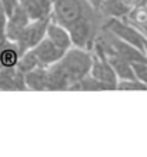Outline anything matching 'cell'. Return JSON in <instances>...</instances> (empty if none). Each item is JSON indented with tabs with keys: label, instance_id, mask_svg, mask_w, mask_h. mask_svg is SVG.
Segmentation results:
<instances>
[{
	"label": "cell",
	"instance_id": "obj_18",
	"mask_svg": "<svg viewBox=\"0 0 147 157\" xmlns=\"http://www.w3.org/2000/svg\"><path fill=\"white\" fill-rule=\"evenodd\" d=\"M118 90H147V86L137 78H129V80H118Z\"/></svg>",
	"mask_w": 147,
	"mask_h": 157
},
{
	"label": "cell",
	"instance_id": "obj_23",
	"mask_svg": "<svg viewBox=\"0 0 147 157\" xmlns=\"http://www.w3.org/2000/svg\"><path fill=\"white\" fill-rule=\"evenodd\" d=\"M141 4H147V0H141Z\"/></svg>",
	"mask_w": 147,
	"mask_h": 157
},
{
	"label": "cell",
	"instance_id": "obj_19",
	"mask_svg": "<svg viewBox=\"0 0 147 157\" xmlns=\"http://www.w3.org/2000/svg\"><path fill=\"white\" fill-rule=\"evenodd\" d=\"M131 66H133V71H134V77L147 86V62L133 63Z\"/></svg>",
	"mask_w": 147,
	"mask_h": 157
},
{
	"label": "cell",
	"instance_id": "obj_12",
	"mask_svg": "<svg viewBox=\"0 0 147 157\" xmlns=\"http://www.w3.org/2000/svg\"><path fill=\"white\" fill-rule=\"evenodd\" d=\"M46 37L50 39L57 47H60L64 52L73 46L69 30L63 27L61 25H59V23H56L54 20H50L49 26H47V32H46Z\"/></svg>",
	"mask_w": 147,
	"mask_h": 157
},
{
	"label": "cell",
	"instance_id": "obj_3",
	"mask_svg": "<svg viewBox=\"0 0 147 157\" xmlns=\"http://www.w3.org/2000/svg\"><path fill=\"white\" fill-rule=\"evenodd\" d=\"M103 27H106L109 32L117 36L118 39L136 46L139 50L144 53V36L136 29L133 25H130L124 19H117V17H107L103 20Z\"/></svg>",
	"mask_w": 147,
	"mask_h": 157
},
{
	"label": "cell",
	"instance_id": "obj_15",
	"mask_svg": "<svg viewBox=\"0 0 147 157\" xmlns=\"http://www.w3.org/2000/svg\"><path fill=\"white\" fill-rule=\"evenodd\" d=\"M20 57V52L14 41H3L0 44V63L3 67H16Z\"/></svg>",
	"mask_w": 147,
	"mask_h": 157
},
{
	"label": "cell",
	"instance_id": "obj_13",
	"mask_svg": "<svg viewBox=\"0 0 147 157\" xmlns=\"http://www.w3.org/2000/svg\"><path fill=\"white\" fill-rule=\"evenodd\" d=\"M130 25H133L144 37H147V4H140L131 7L126 17H123Z\"/></svg>",
	"mask_w": 147,
	"mask_h": 157
},
{
	"label": "cell",
	"instance_id": "obj_10",
	"mask_svg": "<svg viewBox=\"0 0 147 157\" xmlns=\"http://www.w3.org/2000/svg\"><path fill=\"white\" fill-rule=\"evenodd\" d=\"M30 20H37L52 14V0H19Z\"/></svg>",
	"mask_w": 147,
	"mask_h": 157
},
{
	"label": "cell",
	"instance_id": "obj_8",
	"mask_svg": "<svg viewBox=\"0 0 147 157\" xmlns=\"http://www.w3.org/2000/svg\"><path fill=\"white\" fill-rule=\"evenodd\" d=\"M70 80L60 67L59 62L46 67V90L59 91V90H69Z\"/></svg>",
	"mask_w": 147,
	"mask_h": 157
},
{
	"label": "cell",
	"instance_id": "obj_6",
	"mask_svg": "<svg viewBox=\"0 0 147 157\" xmlns=\"http://www.w3.org/2000/svg\"><path fill=\"white\" fill-rule=\"evenodd\" d=\"M32 50L34 52L37 60H39V64L41 67H47L50 64H53V63L59 62L63 57V54H64V50H61L60 47H57L53 41L47 37L43 39Z\"/></svg>",
	"mask_w": 147,
	"mask_h": 157
},
{
	"label": "cell",
	"instance_id": "obj_21",
	"mask_svg": "<svg viewBox=\"0 0 147 157\" xmlns=\"http://www.w3.org/2000/svg\"><path fill=\"white\" fill-rule=\"evenodd\" d=\"M87 2H89V3L91 4V6H93L96 10H97V9H99V4H100V2H102V0H87Z\"/></svg>",
	"mask_w": 147,
	"mask_h": 157
},
{
	"label": "cell",
	"instance_id": "obj_16",
	"mask_svg": "<svg viewBox=\"0 0 147 157\" xmlns=\"http://www.w3.org/2000/svg\"><path fill=\"white\" fill-rule=\"evenodd\" d=\"M23 76H25L26 89L36 91L46 90V67L39 66Z\"/></svg>",
	"mask_w": 147,
	"mask_h": 157
},
{
	"label": "cell",
	"instance_id": "obj_17",
	"mask_svg": "<svg viewBox=\"0 0 147 157\" xmlns=\"http://www.w3.org/2000/svg\"><path fill=\"white\" fill-rule=\"evenodd\" d=\"M39 66H40V64H39V60H37L36 54L30 49L20 54L19 62H17V64H16V69L20 71L21 75H26V73H29V71H32L33 69H36V67H39Z\"/></svg>",
	"mask_w": 147,
	"mask_h": 157
},
{
	"label": "cell",
	"instance_id": "obj_2",
	"mask_svg": "<svg viewBox=\"0 0 147 157\" xmlns=\"http://www.w3.org/2000/svg\"><path fill=\"white\" fill-rule=\"evenodd\" d=\"M93 9L87 0H52V20L69 29Z\"/></svg>",
	"mask_w": 147,
	"mask_h": 157
},
{
	"label": "cell",
	"instance_id": "obj_1",
	"mask_svg": "<svg viewBox=\"0 0 147 157\" xmlns=\"http://www.w3.org/2000/svg\"><path fill=\"white\" fill-rule=\"evenodd\" d=\"M93 63V53L91 50L80 49V47H70L64 52L63 57L59 60V64L69 77L70 84L80 80L90 73ZM70 87V86H69Z\"/></svg>",
	"mask_w": 147,
	"mask_h": 157
},
{
	"label": "cell",
	"instance_id": "obj_5",
	"mask_svg": "<svg viewBox=\"0 0 147 157\" xmlns=\"http://www.w3.org/2000/svg\"><path fill=\"white\" fill-rule=\"evenodd\" d=\"M93 53V63H91V69H90V75L104 83L109 90H116L117 89V82L118 78L116 76L113 67L110 66V63L107 62L106 56H103L100 53Z\"/></svg>",
	"mask_w": 147,
	"mask_h": 157
},
{
	"label": "cell",
	"instance_id": "obj_11",
	"mask_svg": "<svg viewBox=\"0 0 147 157\" xmlns=\"http://www.w3.org/2000/svg\"><path fill=\"white\" fill-rule=\"evenodd\" d=\"M97 10L104 19L107 17L123 19L127 16V13L131 10V7L126 3V0H102Z\"/></svg>",
	"mask_w": 147,
	"mask_h": 157
},
{
	"label": "cell",
	"instance_id": "obj_4",
	"mask_svg": "<svg viewBox=\"0 0 147 157\" xmlns=\"http://www.w3.org/2000/svg\"><path fill=\"white\" fill-rule=\"evenodd\" d=\"M50 20H52V14L47 17L37 19V20H30V23L20 33L19 39L14 41L20 54L25 53L26 50L33 49L46 37V32H47V26H49Z\"/></svg>",
	"mask_w": 147,
	"mask_h": 157
},
{
	"label": "cell",
	"instance_id": "obj_7",
	"mask_svg": "<svg viewBox=\"0 0 147 157\" xmlns=\"http://www.w3.org/2000/svg\"><path fill=\"white\" fill-rule=\"evenodd\" d=\"M29 23H30V17L27 16V13L19 4V7L7 17V23H6V29H4L6 40L16 41L19 39V36H20V33L23 32V29Z\"/></svg>",
	"mask_w": 147,
	"mask_h": 157
},
{
	"label": "cell",
	"instance_id": "obj_20",
	"mask_svg": "<svg viewBox=\"0 0 147 157\" xmlns=\"http://www.w3.org/2000/svg\"><path fill=\"white\" fill-rule=\"evenodd\" d=\"M0 3H2V6H3L7 17L10 16L17 7H19V0H0Z\"/></svg>",
	"mask_w": 147,
	"mask_h": 157
},
{
	"label": "cell",
	"instance_id": "obj_22",
	"mask_svg": "<svg viewBox=\"0 0 147 157\" xmlns=\"http://www.w3.org/2000/svg\"><path fill=\"white\" fill-rule=\"evenodd\" d=\"M144 54H146V57H147V37L144 39Z\"/></svg>",
	"mask_w": 147,
	"mask_h": 157
},
{
	"label": "cell",
	"instance_id": "obj_24",
	"mask_svg": "<svg viewBox=\"0 0 147 157\" xmlns=\"http://www.w3.org/2000/svg\"><path fill=\"white\" fill-rule=\"evenodd\" d=\"M2 69H3V66H2V63H0V70H2Z\"/></svg>",
	"mask_w": 147,
	"mask_h": 157
},
{
	"label": "cell",
	"instance_id": "obj_14",
	"mask_svg": "<svg viewBox=\"0 0 147 157\" xmlns=\"http://www.w3.org/2000/svg\"><path fill=\"white\" fill-rule=\"evenodd\" d=\"M106 59H107V62L110 63V66L113 67V70H114L118 80L136 78L131 63L126 62L124 59H122L120 56H117V54H109V56H106Z\"/></svg>",
	"mask_w": 147,
	"mask_h": 157
},
{
	"label": "cell",
	"instance_id": "obj_9",
	"mask_svg": "<svg viewBox=\"0 0 147 157\" xmlns=\"http://www.w3.org/2000/svg\"><path fill=\"white\" fill-rule=\"evenodd\" d=\"M25 76L16 67H3L0 70V90H25Z\"/></svg>",
	"mask_w": 147,
	"mask_h": 157
}]
</instances>
